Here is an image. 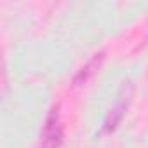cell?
<instances>
[{"label":"cell","mask_w":148,"mask_h":148,"mask_svg":"<svg viewBox=\"0 0 148 148\" xmlns=\"http://www.w3.org/2000/svg\"><path fill=\"white\" fill-rule=\"evenodd\" d=\"M61 141H63V122L59 115V106H52L44 122L38 148H59Z\"/></svg>","instance_id":"obj_1"},{"label":"cell","mask_w":148,"mask_h":148,"mask_svg":"<svg viewBox=\"0 0 148 148\" xmlns=\"http://www.w3.org/2000/svg\"><path fill=\"white\" fill-rule=\"evenodd\" d=\"M129 101H131V86H129V82H127V86L122 87V91H120L117 101L113 103V106L108 110V113H106V117H105L103 132H112V131L120 124V120H122L124 115H125V110H127Z\"/></svg>","instance_id":"obj_2"},{"label":"cell","mask_w":148,"mask_h":148,"mask_svg":"<svg viewBox=\"0 0 148 148\" xmlns=\"http://www.w3.org/2000/svg\"><path fill=\"white\" fill-rule=\"evenodd\" d=\"M103 61H105V52L94 54V56L79 70V73L75 75V79H73V87H82V86H86V84L96 75V73L99 71Z\"/></svg>","instance_id":"obj_3"}]
</instances>
